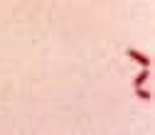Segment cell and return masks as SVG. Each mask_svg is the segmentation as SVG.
Returning <instances> with one entry per match:
<instances>
[{"label":"cell","mask_w":155,"mask_h":135,"mask_svg":"<svg viewBox=\"0 0 155 135\" xmlns=\"http://www.w3.org/2000/svg\"><path fill=\"white\" fill-rule=\"evenodd\" d=\"M135 96H138L140 101H150V98H153V93H150L148 88H143V86H140V88H135Z\"/></svg>","instance_id":"3"},{"label":"cell","mask_w":155,"mask_h":135,"mask_svg":"<svg viewBox=\"0 0 155 135\" xmlns=\"http://www.w3.org/2000/svg\"><path fill=\"white\" fill-rule=\"evenodd\" d=\"M148 79H150V69H140L138 74H135V79H133V86H135V88H140Z\"/></svg>","instance_id":"2"},{"label":"cell","mask_w":155,"mask_h":135,"mask_svg":"<svg viewBox=\"0 0 155 135\" xmlns=\"http://www.w3.org/2000/svg\"><path fill=\"white\" fill-rule=\"evenodd\" d=\"M128 52V56H130V59L133 62H138L143 69H150V56H145L143 52H138V49H126Z\"/></svg>","instance_id":"1"}]
</instances>
